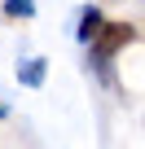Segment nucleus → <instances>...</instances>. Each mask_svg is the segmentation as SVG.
<instances>
[{
    "instance_id": "f257e3e1",
    "label": "nucleus",
    "mask_w": 145,
    "mask_h": 149,
    "mask_svg": "<svg viewBox=\"0 0 145 149\" xmlns=\"http://www.w3.org/2000/svg\"><path fill=\"white\" fill-rule=\"evenodd\" d=\"M136 35H141V31H136L132 22H106V26L97 31V40H92V53H97V57L106 61V57H114L119 48L136 44Z\"/></svg>"
},
{
    "instance_id": "f03ea898",
    "label": "nucleus",
    "mask_w": 145,
    "mask_h": 149,
    "mask_svg": "<svg viewBox=\"0 0 145 149\" xmlns=\"http://www.w3.org/2000/svg\"><path fill=\"white\" fill-rule=\"evenodd\" d=\"M101 26H106V18H101V13H97V9H84V13H79V31H75V35H79V40H84V44H92V40H97V31H101Z\"/></svg>"
},
{
    "instance_id": "7ed1b4c3",
    "label": "nucleus",
    "mask_w": 145,
    "mask_h": 149,
    "mask_svg": "<svg viewBox=\"0 0 145 149\" xmlns=\"http://www.w3.org/2000/svg\"><path fill=\"white\" fill-rule=\"evenodd\" d=\"M44 66H48L44 57H31V61H22V66H18V79H22L27 88H40V84H44Z\"/></svg>"
},
{
    "instance_id": "20e7f679",
    "label": "nucleus",
    "mask_w": 145,
    "mask_h": 149,
    "mask_svg": "<svg viewBox=\"0 0 145 149\" xmlns=\"http://www.w3.org/2000/svg\"><path fill=\"white\" fill-rule=\"evenodd\" d=\"M31 13H35L31 0H5V18H31Z\"/></svg>"
}]
</instances>
